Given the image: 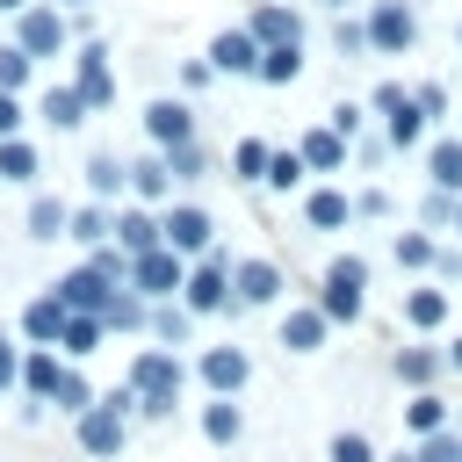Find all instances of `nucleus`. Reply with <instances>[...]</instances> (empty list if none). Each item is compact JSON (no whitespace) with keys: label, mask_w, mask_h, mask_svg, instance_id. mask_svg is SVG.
Here are the masks:
<instances>
[{"label":"nucleus","mask_w":462,"mask_h":462,"mask_svg":"<svg viewBox=\"0 0 462 462\" xmlns=\"http://www.w3.org/2000/svg\"><path fill=\"white\" fill-rule=\"evenodd\" d=\"M180 303H188L195 318H209V310H231V253H224V245H209L202 260H188Z\"/></svg>","instance_id":"f257e3e1"},{"label":"nucleus","mask_w":462,"mask_h":462,"mask_svg":"<svg viewBox=\"0 0 462 462\" xmlns=\"http://www.w3.org/2000/svg\"><path fill=\"white\" fill-rule=\"evenodd\" d=\"M361 289H368V260H361V253L332 260V267H325V289H318L325 325H354V318H361Z\"/></svg>","instance_id":"f03ea898"},{"label":"nucleus","mask_w":462,"mask_h":462,"mask_svg":"<svg viewBox=\"0 0 462 462\" xmlns=\"http://www.w3.org/2000/svg\"><path fill=\"white\" fill-rule=\"evenodd\" d=\"M180 282H188V260H180L173 245H152V253H137V260H130V289H137L144 303L180 296Z\"/></svg>","instance_id":"7ed1b4c3"},{"label":"nucleus","mask_w":462,"mask_h":462,"mask_svg":"<svg viewBox=\"0 0 462 462\" xmlns=\"http://www.w3.org/2000/svg\"><path fill=\"white\" fill-rule=\"evenodd\" d=\"M159 238H166L180 260H202V253L217 245V224H209L195 202H180V209H166V217H159Z\"/></svg>","instance_id":"20e7f679"},{"label":"nucleus","mask_w":462,"mask_h":462,"mask_svg":"<svg viewBox=\"0 0 462 462\" xmlns=\"http://www.w3.org/2000/svg\"><path fill=\"white\" fill-rule=\"evenodd\" d=\"M130 390H137V404L180 397V361H173V346H144V354L130 361Z\"/></svg>","instance_id":"39448f33"},{"label":"nucleus","mask_w":462,"mask_h":462,"mask_svg":"<svg viewBox=\"0 0 462 462\" xmlns=\"http://www.w3.org/2000/svg\"><path fill=\"white\" fill-rule=\"evenodd\" d=\"M411 36H419V14L404 7V0H375L368 7V51H411Z\"/></svg>","instance_id":"423d86ee"},{"label":"nucleus","mask_w":462,"mask_h":462,"mask_svg":"<svg viewBox=\"0 0 462 462\" xmlns=\"http://www.w3.org/2000/svg\"><path fill=\"white\" fill-rule=\"evenodd\" d=\"M14 43H22L29 58H58V51L72 43V22H65L58 7H22V29H14Z\"/></svg>","instance_id":"0eeeda50"},{"label":"nucleus","mask_w":462,"mask_h":462,"mask_svg":"<svg viewBox=\"0 0 462 462\" xmlns=\"http://www.w3.org/2000/svg\"><path fill=\"white\" fill-rule=\"evenodd\" d=\"M282 296V267L274 260H231V310H260Z\"/></svg>","instance_id":"6e6552de"},{"label":"nucleus","mask_w":462,"mask_h":462,"mask_svg":"<svg viewBox=\"0 0 462 462\" xmlns=\"http://www.w3.org/2000/svg\"><path fill=\"white\" fill-rule=\"evenodd\" d=\"M72 87H79L87 116L116 101V65H108V43H79V72H72Z\"/></svg>","instance_id":"1a4fd4ad"},{"label":"nucleus","mask_w":462,"mask_h":462,"mask_svg":"<svg viewBox=\"0 0 462 462\" xmlns=\"http://www.w3.org/2000/svg\"><path fill=\"white\" fill-rule=\"evenodd\" d=\"M72 426H79V455H94V462L123 455V411H108L101 397H94V411H79Z\"/></svg>","instance_id":"9d476101"},{"label":"nucleus","mask_w":462,"mask_h":462,"mask_svg":"<svg viewBox=\"0 0 462 462\" xmlns=\"http://www.w3.org/2000/svg\"><path fill=\"white\" fill-rule=\"evenodd\" d=\"M144 137H152L159 152L188 144V137H195V108H188V101H166V94H159V101L144 108Z\"/></svg>","instance_id":"9b49d317"},{"label":"nucleus","mask_w":462,"mask_h":462,"mask_svg":"<svg viewBox=\"0 0 462 462\" xmlns=\"http://www.w3.org/2000/svg\"><path fill=\"white\" fill-rule=\"evenodd\" d=\"M245 36H253L260 51H274V43H303V14H296V7H282V0H267V7H253Z\"/></svg>","instance_id":"f8f14e48"},{"label":"nucleus","mask_w":462,"mask_h":462,"mask_svg":"<svg viewBox=\"0 0 462 462\" xmlns=\"http://www.w3.org/2000/svg\"><path fill=\"white\" fill-rule=\"evenodd\" d=\"M209 72H231V79H253V72H260V43H253L245 29H224V36L209 43Z\"/></svg>","instance_id":"ddd939ff"},{"label":"nucleus","mask_w":462,"mask_h":462,"mask_svg":"<svg viewBox=\"0 0 462 462\" xmlns=\"http://www.w3.org/2000/svg\"><path fill=\"white\" fill-rule=\"evenodd\" d=\"M108 238H116V253H130V260H137V253H152V245H166V238H159V217H152L144 202L116 209V231H108Z\"/></svg>","instance_id":"4468645a"},{"label":"nucleus","mask_w":462,"mask_h":462,"mask_svg":"<svg viewBox=\"0 0 462 462\" xmlns=\"http://www.w3.org/2000/svg\"><path fill=\"white\" fill-rule=\"evenodd\" d=\"M245 375H253L245 346H209V354H202V383H209L217 397H238V390H245Z\"/></svg>","instance_id":"2eb2a0df"},{"label":"nucleus","mask_w":462,"mask_h":462,"mask_svg":"<svg viewBox=\"0 0 462 462\" xmlns=\"http://www.w3.org/2000/svg\"><path fill=\"white\" fill-rule=\"evenodd\" d=\"M108 289H116V282H101L94 267H72V274L58 282V303H65V310H87V318H101V303H108Z\"/></svg>","instance_id":"dca6fc26"},{"label":"nucleus","mask_w":462,"mask_h":462,"mask_svg":"<svg viewBox=\"0 0 462 462\" xmlns=\"http://www.w3.org/2000/svg\"><path fill=\"white\" fill-rule=\"evenodd\" d=\"M65 303H58V289H43L29 310H22V332H29V346H58V332H65Z\"/></svg>","instance_id":"f3484780"},{"label":"nucleus","mask_w":462,"mask_h":462,"mask_svg":"<svg viewBox=\"0 0 462 462\" xmlns=\"http://www.w3.org/2000/svg\"><path fill=\"white\" fill-rule=\"evenodd\" d=\"M303 217H310V231H339V224H354V195L346 188H310Z\"/></svg>","instance_id":"a211bd4d"},{"label":"nucleus","mask_w":462,"mask_h":462,"mask_svg":"<svg viewBox=\"0 0 462 462\" xmlns=\"http://www.w3.org/2000/svg\"><path fill=\"white\" fill-rule=\"evenodd\" d=\"M419 137H426V108H419V101L404 94V101H397V108L383 116V144H390V152H411Z\"/></svg>","instance_id":"6ab92c4d"},{"label":"nucleus","mask_w":462,"mask_h":462,"mask_svg":"<svg viewBox=\"0 0 462 462\" xmlns=\"http://www.w3.org/2000/svg\"><path fill=\"white\" fill-rule=\"evenodd\" d=\"M144 318H152V303L123 282V289H108V303H101V325L108 332H144Z\"/></svg>","instance_id":"aec40b11"},{"label":"nucleus","mask_w":462,"mask_h":462,"mask_svg":"<svg viewBox=\"0 0 462 462\" xmlns=\"http://www.w3.org/2000/svg\"><path fill=\"white\" fill-rule=\"evenodd\" d=\"M144 332H152L159 346H180V339L195 332V310H188L180 296H166V303H152V318H144Z\"/></svg>","instance_id":"412c9836"},{"label":"nucleus","mask_w":462,"mask_h":462,"mask_svg":"<svg viewBox=\"0 0 462 462\" xmlns=\"http://www.w3.org/2000/svg\"><path fill=\"white\" fill-rule=\"evenodd\" d=\"M58 375H65V361H58V346H29V354H22V390H29V397H43V404H51V390H58Z\"/></svg>","instance_id":"4be33fe9"},{"label":"nucleus","mask_w":462,"mask_h":462,"mask_svg":"<svg viewBox=\"0 0 462 462\" xmlns=\"http://www.w3.org/2000/svg\"><path fill=\"white\" fill-rule=\"evenodd\" d=\"M296 152H303V166H310V173H339V166H346V137H339L332 123H325V130H310Z\"/></svg>","instance_id":"5701e85b"},{"label":"nucleus","mask_w":462,"mask_h":462,"mask_svg":"<svg viewBox=\"0 0 462 462\" xmlns=\"http://www.w3.org/2000/svg\"><path fill=\"white\" fill-rule=\"evenodd\" d=\"M318 339H325V310H318V303H303V310L282 318V346H289V354H318Z\"/></svg>","instance_id":"b1692460"},{"label":"nucleus","mask_w":462,"mask_h":462,"mask_svg":"<svg viewBox=\"0 0 462 462\" xmlns=\"http://www.w3.org/2000/svg\"><path fill=\"white\" fill-rule=\"evenodd\" d=\"M101 339H108V325H101V318H87V310H72V318H65V332H58V354H65V361H87Z\"/></svg>","instance_id":"393cba45"},{"label":"nucleus","mask_w":462,"mask_h":462,"mask_svg":"<svg viewBox=\"0 0 462 462\" xmlns=\"http://www.w3.org/2000/svg\"><path fill=\"white\" fill-rule=\"evenodd\" d=\"M426 180H433L440 195H462V137H440V144L426 152Z\"/></svg>","instance_id":"a878e982"},{"label":"nucleus","mask_w":462,"mask_h":462,"mask_svg":"<svg viewBox=\"0 0 462 462\" xmlns=\"http://www.w3.org/2000/svg\"><path fill=\"white\" fill-rule=\"evenodd\" d=\"M123 188H130V166H123L116 152H94V159H87V195L108 202V195H123Z\"/></svg>","instance_id":"bb28decb"},{"label":"nucleus","mask_w":462,"mask_h":462,"mask_svg":"<svg viewBox=\"0 0 462 462\" xmlns=\"http://www.w3.org/2000/svg\"><path fill=\"white\" fill-rule=\"evenodd\" d=\"M404 325H411V332L448 325V289H404Z\"/></svg>","instance_id":"cd10ccee"},{"label":"nucleus","mask_w":462,"mask_h":462,"mask_svg":"<svg viewBox=\"0 0 462 462\" xmlns=\"http://www.w3.org/2000/svg\"><path fill=\"white\" fill-rule=\"evenodd\" d=\"M65 224H72V202L65 195H36L29 202V238H65Z\"/></svg>","instance_id":"c85d7f7f"},{"label":"nucleus","mask_w":462,"mask_h":462,"mask_svg":"<svg viewBox=\"0 0 462 462\" xmlns=\"http://www.w3.org/2000/svg\"><path fill=\"white\" fill-rule=\"evenodd\" d=\"M108 231H116V209H101V202L72 209V224H65V238H79L87 253H94V245H108Z\"/></svg>","instance_id":"c756f323"},{"label":"nucleus","mask_w":462,"mask_h":462,"mask_svg":"<svg viewBox=\"0 0 462 462\" xmlns=\"http://www.w3.org/2000/svg\"><path fill=\"white\" fill-rule=\"evenodd\" d=\"M440 368H448V354H433V346H404L397 354V383H411V390H433Z\"/></svg>","instance_id":"7c9ffc66"},{"label":"nucleus","mask_w":462,"mask_h":462,"mask_svg":"<svg viewBox=\"0 0 462 462\" xmlns=\"http://www.w3.org/2000/svg\"><path fill=\"white\" fill-rule=\"evenodd\" d=\"M303 72V43H274V51H260V72L253 79H267V87H289Z\"/></svg>","instance_id":"2f4dec72"},{"label":"nucleus","mask_w":462,"mask_h":462,"mask_svg":"<svg viewBox=\"0 0 462 462\" xmlns=\"http://www.w3.org/2000/svg\"><path fill=\"white\" fill-rule=\"evenodd\" d=\"M43 123H51V130H79V123H87L79 87H51V94H43Z\"/></svg>","instance_id":"473e14b6"},{"label":"nucleus","mask_w":462,"mask_h":462,"mask_svg":"<svg viewBox=\"0 0 462 462\" xmlns=\"http://www.w3.org/2000/svg\"><path fill=\"white\" fill-rule=\"evenodd\" d=\"M166 188H173V173H166V159H159V152L130 166V195H137V202H166Z\"/></svg>","instance_id":"72a5a7b5"},{"label":"nucleus","mask_w":462,"mask_h":462,"mask_svg":"<svg viewBox=\"0 0 462 462\" xmlns=\"http://www.w3.org/2000/svg\"><path fill=\"white\" fill-rule=\"evenodd\" d=\"M202 433H209L217 448H231V440L245 433V411H238L231 397H217V404H202Z\"/></svg>","instance_id":"f704fd0d"},{"label":"nucleus","mask_w":462,"mask_h":462,"mask_svg":"<svg viewBox=\"0 0 462 462\" xmlns=\"http://www.w3.org/2000/svg\"><path fill=\"white\" fill-rule=\"evenodd\" d=\"M51 404L65 411V419H79V411H94V390H87V375L65 361V375H58V390H51Z\"/></svg>","instance_id":"c9c22d12"},{"label":"nucleus","mask_w":462,"mask_h":462,"mask_svg":"<svg viewBox=\"0 0 462 462\" xmlns=\"http://www.w3.org/2000/svg\"><path fill=\"white\" fill-rule=\"evenodd\" d=\"M404 426H411V433H440V426H448V404H440L433 390H411V404H404Z\"/></svg>","instance_id":"e433bc0d"},{"label":"nucleus","mask_w":462,"mask_h":462,"mask_svg":"<svg viewBox=\"0 0 462 462\" xmlns=\"http://www.w3.org/2000/svg\"><path fill=\"white\" fill-rule=\"evenodd\" d=\"M267 159H274V152H267L260 137H245V144H231V180H267Z\"/></svg>","instance_id":"4c0bfd02"},{"label":"nucleus","mask_w":462,"mask_h":462,"mask_svg":"<svg viewBox=\"0 0 462 462\" xmlns=\"http://www.w3.org/2000/svg\"><path fill=\"white\" fill-rule=\"evenodd\" d=\"M0 180H36V144L0 137Z\"/></svg>","instance_id":"58836bf2"},{"label":"nucleus","mask_w":462,"mask_h":462,"mask_svg":"<svg viewBox=\"0 0 462 462\" xmlns=\"http://www.w3.org/2000/svg\"><path fill=\"white\" fill-rule=\"evenodd\" d=\"M303 173H310V166H303V152H296V144L267 159V188H282V195H289V188H303Z\"/></svg>","instance_id":"ea45409f"},{"label":"nucleus","mask_w":462,"mask_h":462,"mask_svg":"<svg viewBox=\"0 0 462 462\" xmlns=\"http://www.w3.org/2000/svg\"><path fill=\"white\" fill-rule=\"evenodd\" d=\"M433 260H440V245H433L426 231H397V267L419 274V267H433Z\"/></svg>","instance_id":"a19ab883"},{"label":"nucleus","mask_w":462,"mask_h":462,"mask_svg":"<svg viewBox=\"0 0 462 462\" xmlns=\"http://www.w3.org/2000/svg\"><path fill=\"white\" fill-rule=\"evenodd\" d=\"M29 65H36V58H29L22 43H0V94H22V87H29Z\"/></svg>","instance_id":"79ce46f5"},{"label":"nucleus","mask_w":462,"mask_h":462,"mask_svg":"<svg viewBox=\"0 0 462 462\" xmlns=\"http://www.w3.org/2000/svg\"><path fill=\"white\" fill-rule=\"evenodd\" d=\"M159 159H166V173H173V180H202V144H195V137H188V144H173V152H159Z\"/></svg>","instance_id":"37998d69"},{"label":"nucleus","mask_w":462,"mask_h":462,"mask_svg":"<svg viewBox=\"0 0 462 462\" xmlns=\"http://www.w3.org/2000/svg\"><path fill=\"white\" fill-rule=\"evenodd\" d=\"M332 43H339V58H361V51H368V22L339 14V22H332Z\"/></svg>","instance_id":"c03bdc74"},{"label":"nucleus","mask_w":462,"mask_h":462,"mask_svg":"<svg viewBox=\"0 0 462 462\" xmlns=\"http://www.w3.org/2000/svg\"><path fill=\"white\" fill-rule=\"evenodd\" d=\"M325 462H375V448H368V433H332Z\"/></svg>","instance_id":"a18cd8bd"},{"label":"nucleus","mask_w":462,"mask_h":462,"mask_svg":"<svg viewBox=\"0 0 462 462\" xmlns=\"http://www.w3.org/2000/svg\"><path fill=\"white\" fill-rule=\"evenodd\" d=\"M419 462H462V433H448V426L426 433V440H419Z\"/></svg>","instance_id":"49530a36"},{"label":"nucleus","mask_w":462,"mask_h":462,"mask_svg":"<svg viewBox=\"0 0 462 462\" xmlns=\"http://www.w3.org/2000/svg\"><path fill=\"white\" fill-rule=\"evenodd\" d=\"M411 101L426 108V123H433V116H448V87H440V79H426V87H411Z\"/></svg>","instance_id":"de8ad7c7"},{"label":"nucleus","mask_w":462,"mask_h":462,"mask_svg":"<svg viewBox=\"0 0 462 462\" xmlns=\"http://www.w3.org/2000/svg\"><path fill=\"white\" fill-rule=\"evenodd\" d=\"M419 217H426V224H448V231H455V195H440V188H433V195H426V209H419Z\"/></svg>","instance_id":"09e8293b"},{"label":"nucleus","mask_w":462,"mask_h":462,"mask_svg":"<svg viewBox=\"0 0 462 462\" xmlns=\"http://www.w3.org/2000/svg\"><path fill=\"white\" fill-rule=\"evenodd\" d=\"M7 383H22V346L0 332V390H7Z\"/></svg>","instance_id":"8fccbe9b"},{"label":"nucleus","mask_w":462,"mask_h":462,"mask_svg":"<svg viewBox=\"0 0 462 462\" xmlns=\"http://www.w3.org/2000/svg\"><path fill=\"white\" fill-rule=\"evenodd\" d=\"M404 94H411V87H397V79H383V87H375V94H368V108H375V116H390V108H397V101H404Z\"/></svg>","instance_id":"3c124183"},{"label":"nucleus","mask_w":462,"mask_h":462,"mask_svg":"<svg viewBox=\"0 0 462 462\" xmlns=\"http://www.w3.org/2000/svg\"><path fill=\"white\" fill-rule=\"evenodd\" d=\"M325 123H332V130H339V137H346V144H354V130H361V108H354V101H339V108H332V116H325Z\"/></svg>","instance_id":"603ef678"},{"label":"nucleus","mask_w":462,"mask_h":462,"mask_svg":"<svg viewBox=\"0 0 462 462\" xmlns=\"http://www.w3.org/2000/svg\"><path fill=\"white\" fill-rule=\"evenodd\" d=\"M383 209H390V195H383V188H368V195H354V217H383Z\"/></svg>","instance_id":"864d4df0"},{"label":"nucleus","mask_w":462,"mask_h":462,"mask_svg":"<svg viewBox=\"0 0 462 462\" xmlns=\"http://www.w3.org/2000/svg\"><path fill=\"white\" fill-rule=\"evenodd\" d=\"M14 130H22V101H14V94H0V137H14Z\"/></svg>","instance_id":"5fc2aeb1"},{"label":"nucleus","mask_w":462,"mask_h":462,"mask_svg":"<svg viewBox=\"0 0 462 462\" xmlns=\"http://www.w3.org/2000/svg\"><path fill=\"white\" fill-rule=\"evenodd\" d=\"M390 462H419V448H397V455H390Z\"/></svg>","instance_id":"6e6d98bb"},{"label":"nucleus","mask_w":462,"mask_h":462,"mask_svg":"<svg viewBox=\"0 0 462 462\" xmlns=\"http://www.w3.org/2000/svg\"><path fill=\"white\" fill-rule=\"evenodd\" d=\"M22 7H29V0H0V14H22Z\"/></svg>","instance_id":"4d7b16f0"},{"label":"nucleus","mask_w":462,"mask_h":462,"mask_svg":"<svg viewBox=\"0 0 462 462\" xmlns=\"http://www.w3.org/2000/svg\"><path fill=\"white\" fill-rule=\"evenodd\" d=\"M51 7H58V14H65V7H94V0H51Z\"/></svg>","instance_id":"13d9d810"},{"label":"nucleus","mask_w":462,"mask_h":462,"mask_svg":"<svg viewBox=\"0 0 462 462\" xmlns=\"http://www.w3.org/2000/svg\"><path fill=\"white\" fill-rule=\"evenodd\" d=\"M448 368H462V339H455V346H448Z\"/></svg>","instance_id":"bf43d9fd"},{"label":"nucleus","mask_w":462,"mask_h":462,"mask_svg":"<svg viewBox=\"0 0 462 462\" xmlns=\"http://www.w3.org/2000/svg\"><path fill=\"white\" fill-rule=\"evenodd\" d=\"M455 231H462V195H455Z\"/></svg>","instance_id":"052dcab7"},{"label":"nucleus","mask_w":462,"mask_h":462,"mask_svg":"<svg viewBox=\"0 0 462 462\" xmlns=\"http://www.w3.org/2000/svg\"><path fill=\"white\" fill-rule=\"evenodd\" d=\"M325 7H339V14H346V0H325Z\"/></svg>","instance_id":"680f3d73"},{"label":"nucleus","mask_w":462,"mask_h":462,"mask_svg":"<svg viewBox=\"0 0 462 462\" xmlns=\"http://www.w3.org/2000/svg\"><path fill=\"white\" fill-rule=\"evenodd\" d=\"M455 43H462V22H455Z\"/></svg>","instance_id":"e2e57ef3"},{"label":"nucleus","mask_w":462,"mask_h":462,"mask_svg":"<svg viewBox=\"0 0 462 462\" xmlns=\"http://www.w3.org/2000/svg\"><path fill=\"white\" fill-rule=\"evenodd\" d=\"M455 433H462V426H455Z\"/></svg>","instance_id":"0e129e2a"}]
</instances>
